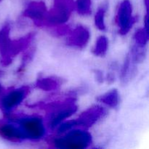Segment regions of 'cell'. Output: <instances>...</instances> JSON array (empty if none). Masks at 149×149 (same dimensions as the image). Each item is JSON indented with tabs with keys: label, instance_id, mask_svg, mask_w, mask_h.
<instances>
[{
	"label": "cell",
	"instance_id": "obj_17",
	"mask_svg": "<svg viewBox=\"0 0 149 149\" xmlns=\"http://www.w3.org/2000/svg\"><path fill=\"white\" fill-rule=\"evenodd\" d=\"M135 45L141 47H145L148 41V27L144 26V28L138 29L134 36Z\"/></svg>",
	"mask_w": 149,
	"mask_h": 149
},
{
	"label": "cell",
	"instance_id": "obj_6",
	"mask_svg": "<svg viewBox=\"0 0 149 149\" xmlns=\"http://www.w3.org/2000/svg\"><path fill=\"white\" fill-rule=\"evenodd\" d=\"M77 111V106H76L74 100L67 101L65 103L55 109L53 113L51 114L49 120V126L51 129H55L62 122L71 117Z\"/></svg>",
	"mask_w": 149,
	"mask_h": 149
},
{
	"label": "cell",
	"instance_id": "obj_2",
	"mask_svg": "<svg viewBox=\"0 0 149 149\" xmlns=\"http://www.w3.org/2000/svg\"><path fill=\"white\" fill-rule=\"evenodd\" d=\"M21 131L24 140L38 141L45 136L46 128L42 118L39 116H26L13 121Z\"/></svg>",
	"mask_w": 149,
	"mask_h": 149
},
{
	"label": "cell",
	"instance_id": "obj_5",
	"mask_svg": "<svg viewBox=\"0 0 149 149\" xmlns=\"http://www.w3.org/2000/svg\"><path fill=\"white\" fill-rule=\"evenodd\" d=\"M107 111L105 108L98 105L92 106L75 119L77 127H81L84 129L90 127L104 117Z\"/></svg>",
	"mask_w": 149,
	"mask_h": 149
},
{
	"label": "cell",
	"instance_id": "obj_1",
	"mask_svg": "<svg viewBox=\"0 0 149 149\" xmlns=\"http://www.w3.org/2000/svg\"><path fill=\"white\" fill-rule=\"evenodd\" d=\"M61 138L54 140L55 148L61 149H84L92 143V135L83 129L70 130Z\"/></svg>",
	"mask_w": 149,
	"mask_h": 149
},
{
	"label": "cell",
	"instance_id": "obj_15",
	"mask_svg": "<svg viewBox=\"0 0 149 149\" xmlns=\"http://www.w3.org/2000/svg\"><path fill=\"white\" fill-rule=\"evenodd\" d=\"M108 10V3L103 2L101 5L98 7L96 11L95 15V25L96 28L100 31H105L106 29V23H105V17L106 13Z\"/></svg>",
	"mask_w": 149,
	"mask_h": 149
},
{
	"label": "cell",
	"instance_id": "obj_18",
	"mask_svg": "<svg viewBox=\"0 0 149 149\" xmlns=\"http://www.w3.org/2000/svg\"><path fill=\"white\" fill-rule=\"evenodd\" d=\"M60 85L58 80L53 78L42 79L38 81L37 82V87L39 88L42 89L43 90H47V91L55 90Z\"/></svg>",
	"mask_w": 149,
	"mask_h": 149
},
{
	"label": "cell",
	"instance_id": "obj_13",
	"mask_svg": "<svg viewBox=\"0 0 149 149\" xmlns=\"http://www.w3.org/2000/svg\"><path fill=\"white\" fill-rule=\"evenodd\" d=\"M97 100L110 108L117 107L120 102V95L116 89H112L102 95L99 96Z\"/></svg>",
	"mask_w": 149,
	"mask_h": 149
},
{
	"label": "cell",
	"instance_id": "obj_10",
	"mask_svg": "<svg viewBox=\"0 0 149 149\" xmlns=\"http://www.w3.org/2000/svg\"><path fill=\"white\" fill-rule=\"evenodd\" d=\"M0 136L12 142H21L24 140L20 128L13 121L12 123L0 124Z\"/></svg>",
	"mask_w": 149,
	"mask_h": 149
},
{
	"label": "cell",
	"instance_id": "obj_8",
	"mask_svg": "<svg viewBox=\"0 0 149 149\" xmlns=\"http://www.w3.org/2000/svg\"><path fill=\"white\" fill-rule=\"evenodd\" d=\"M90 38V32L86 26H78L71 32L67 39L68 45L77 48L86 47Z\"/></svg>",
	"mask_w": 149,
	"mask_h": 149
},
{
	"label": "cell",
	"instance_id": "obj_9",
	"mask_svg": "<svg viewBox=\"0 0 149 149\" xmlns=\"http://www.w3.org/2000/svg\"><path fill=\"white\" fill-rule=\"evenodd\" d=\"M47 12L45 3L42 1H31L25 9L23 14L35 23L40 24L45 23Z\"/></svg>",
	"mask_w": 149,
	"mask_h": 149
},
{
	"label": "cell",
	"instance_id": "obj_14",
	"mask_svg": "<svg viewBox=\"0 0 149 149\" xmlns=\"http://www.w3.org/2000/svg\"><path fill=\"white\" fill-rule=\"evenodd\" d=\"M109 48V39L104 35L99 36L93 49V53L96 57H104Z\"/></svg>",
	"mask_w": 149,
	"mask_h": 149
},
{
	"label": "cell",
	"instance_id": "obj_7",
	"mask_svg": "<svg viewBox=\"0 0 149 149\" xmlns=\"http://www.w3.org/2000/svg\"><path fill=\"white\" fill-rule=\"evenodd\" d=\"M29 92V87H22L11 90L3 96L1 106L5 111H11L24 100Z\"/></svg>",
	"mask_w": 149,
	"mask_h": 149
},
{
	"label": "cell",
	"instance_id": "obj_11",
	"mask_svg": "<svg viewBox=\"0 0 149 149\" xmlns=\"http://www.w3.org/2000/svg\"><path fill=\"white\" fill-rule=\"evenodd\" d=\"M15 47H17L10 40L9 26H4L0 31V51L3 58L9 57L10 54L13 53Z\"/></svg>",
	"mask_w": 149,
	"mask_h": 149
},
{
	"label": "cell",
	"instance_id": "obj_16",
	"mask_svg": "<svg viewBox=\"0 0 149 149\" xmlns=\"http://www.w3.org/2000/svg\"><path fill=\"white\" fill-rule=\"evenodd\" d=\"M74 5L80 15L88 16L92 13V0H77Z\"/></svg>",
	"mask_w": 149,
	"mask_h": 149
},
{
	"label": "cell",
	"instance_id": "obj_12",
	"mask_svg": "<svg viewBox=\"0 0 149 149\" xmlns=\"http://www.w3.org/2000/svg\"><path fill=\"white\" fill-rule=\"evenodd\" d=\"M136 63L132 59L130 55L128 54L126 57L121 73V80L123 84H127L136 74Z\"/></svg>",
	"mask_w": 149,
	"mask_h": 149
},
{
	"label": "cell",
	"instance_id": "obj_4",
	"mask_svg": "<svg viewBox=\"0 0 149 149\" xmlns=\"http://www.w3.org/2000/svg\"><path fill=\"white\" fill-rule=\"evenodd\" d=\"M116 20L119 33L121 35L127 34L135 23V18L132 15V5L130 0H122L121 1Z\"/></svg>",
	"mask_w": 149,
	"mask_h": 149
},
{
	"label": "cell",
	"instance_id": "obj_3",
	"mask_svg": "<svg viewBox=\"0 0 149 149\" xmlns=\"http://www.w3.org/2000/svg\"><path fill=\"white\" fill-rule=\"evenodd\" d=\"M75 8L72 0H55L49 12H47L45 23L49 26H59L69 20L72 11Z\"/></svg>",
	"mask_w": 149,
	"mask_h": 149
}]
</instances>
